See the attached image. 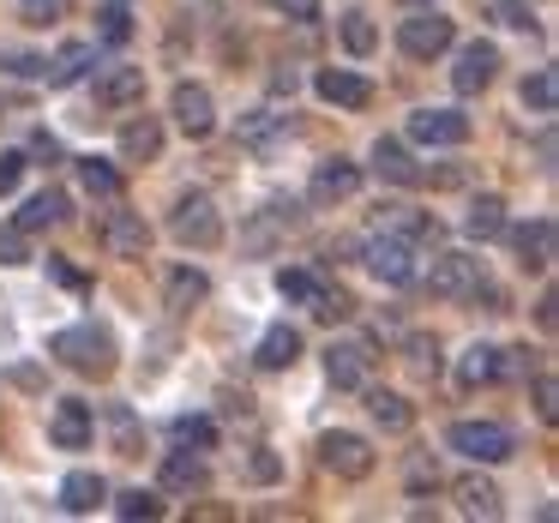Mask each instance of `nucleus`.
<instances>
[{
    "label": "nucleus",
    "mask_w": 559,
    "mask_h": 523,
    "mask_svg": "<svg viewBox=\"0 0 559 523\" xmlns=\"http://www.w3.org/2000/svg\"><path fill=\"white\" fill-rule=\"evenodd\" d=\"M271 7H277L283 19H295V25H313L319 19V0H271Z\"/></svg>",
    "instance_id": "obj_50"
},
{
    "label": "nucleus",
    "mask_w": 559,
    "mask_h": 523,
    "mask_svg": "<svg viewBox=\"0 0 559 523\" xmlns=\"http://www.w3.org/2000/svg\"><path fill=\"white\" fill-rule=\"evenodd\" d=\"M373 175H379V181H391V187H415V181H421V169H415V157L403 151V139H385V133L373 139Z\"/></svg>",
    "instance_id": "obj_22"
},
{
    "label": "nucleus",
    "mask_w": 559,
    "mask_h": 523,
    "mask_svg": "<svg viewBox=\"0 0 559 523\" xmlns=\"http://www.w3.org/2000/svg\"><path fill=\"white\" fill-rule=\"evenodd\" d=\"M19 13H25L31 25H61V19H67V0H19Z\"/></svg>",
    "instance_id": "obj_45"
},
{
    "label": "nucleus",
    "mask_w": 559,
    "mask_h": 523,
    "mask_svg": "<svg viewBox=\"0 0 559 523\" xmlns=\"http://www.w3.org/2000/svg\"><path fill=\"white\" fill-rule=\"evenodd\" d=\"M0 61H7V73H19V79L43 73V61H37V55H0Z\"/></svg>",
    "instance_id": "obj_54"
},
{
    "label": "nucleus",
    "mask_w": 559,
    "mask_h": 523,
    "mask_svg": "<svg viewBox=\"0 0 559 523\" xmlns=\"http://www.w3.org/2000/svg\"><path fill=\"white\" fill-rule=\"evenodd\" d=\"M367 361H373L367 343H331V349H325V379L337 391H361L367 385Z\"/></svg>",
    "instance_id": "obj_20"
},
{
    "label": "nucleus",
    "mask_w": 559,
    "mask_h": 523,
    "mask_svg": "<svg viewBox=\"0 0 559 523\" xmlns=\"http://www.w3.org/2000/svg\"><path fill=\"white\" fill-rule=\"evenodd\" d=\"M49 277L61 283V289H85V277H79L73 265H61V259H49Z\"/></svg>",
    "instance_id": "obj_55"
},
{
    "label": "nucleus",
    "mask_w": 559,
    "mask_h": 523,
    "mask_svg": "<svg viewBox=\"0 0 559 523\" xmlns=\"http://www.w3.org/2000/svg\"><path fill=\"white\" fill-rule=\"evenodd\" d=\"M121 157L127 163H157L163 157V121L157 115H133L121 127Z\"/></svg>",
    "instance_id": "obj_23"
},
{
    "label": "nucleus",
    "mask_w": 559,
    "mask_h": 523,
    "mask_svg": "<svg viewBox=\"0 0 559 523\" xmlns=\"http://www.w3.org/2000/svg\"><path fill=\"white\" fill-rule=\"evenodd\" d=\"M175 439H181L187 451H211L217 445V421H211V415H181V421H175Z\"/></svg>",
    "instance_id": "obj_39"
},
{
    "label": "nucleus",
    "mask_w": 559,
    "mask_h": 523,
    "mask_svg": "<svg viewBox=\"0 0 559 523\" xmlns=\"http://www.w3.org/2000/svg\"><path fill=\"white\" fill-rule=\"evenodd\" d=\"M253 361L265 367V373H283V367L301 361V331L289 325V319H277V325H265V337H259Z\"/></svg>",
    "instance_id": "obj_19"
},
{
    "label": "nucleus",
    "mask_w": 559,
    "mask_h": 523,
    "mask_svg": "<svg viewBox=\"0 0 559 523\" xmlns=\"http://www.w3.org/2000/svg\"><path fill=\"white\" fill-rule=\"evenodd\" d=\"M277 295H283L289 307H319L325 277H319V271H307V265H283V271H277Z\"/></svg>",
    "instance_id": "obj_31"
},
{
    "label": "nucleus",
    "mask_w": 559,
    "mask_h": 523,
    "mask_svg": "<svg viewBox=\"0 0 559 523\" xmlns=\"http://www.w3.org/2000/svg\"><path fill=\"white\" fill-rule=\"evenodd\" d=\"M523 109H535V115H554V109H559V79H554V67H535V73L523 79Z\"/></svg>",
    "instance_id": "obj_34"
},
{
    "label": "nucleus",
    "mask_w": 559,
    "mask_h": 523,
    "mask_svg": "<svg viewBox=\"0 0 559 523\" xmlns=\"http://www.w3.org/2000/svg\"><path fill=\"white\" fill-rule=\"evenodd\" d=\"M97 247L109 259H151V223L139 211H109L97 223Z\"/></svg>",
    "instance_id": "obj_8"
},
{
    "label": "nucleus",
    "mask_w": 559,
    "mask_h": 523,
    "mask_svg": "<svg viewBox=\"0 0 559 523\" xmlns=\"http://www.w3.org/2000/svg\"><path fill=\"white\" fill-rule=\"evenodd\" d=\"M91 433H97V415H91V403H79V397H55V403H49V439H55L61 451H85Z\"/></svg>",
    "instance_id": "obj_14"
},
{
    "label": "nucleus",
    "mask_w": 559,
    "mask_h": 523,
    "mask_svg": "<svg viewBox=\"0 0 559 523\" xmlns=\"http://www.w3.org/2000/svg\"><path fill=\"white\" fill-rule=\"evenodd\" d=\"M169 235H175L181 247H193V253L223 247V217H217V205H211V193H181V199H175Z\"/></svg>",
    "instance_id": "obj_2"
},
{
    "label": "nucleus",
    "mask_w": 559,
    "mask_h": 523,
    "mask_svg": "<svg viewBox=\"0 0 559 523\" xmlns=\"http://www.w3.org/2000/svg\"><path fill=\"white\" fill-rule=\"evenodd\" d=\"M25 169H31V157H25V151H0V193H19Z\"/></svg>",
    "instance_id": "obj_44"
},
{
    "label": "nucleus",
    "mask_w": 559,
    "mask_h": 523,
    "mask_svg": "<svg viewBox=\"0 0 559 523\" xmlns=\"http://www.w3.org/2000/svg\"><path fill=\"white\" fill-rule=\"evenodd\" d=\"M61 223H67V193H55V187L31 193V199H25V211H19V229H25V235L61 229Z\"/></svg>",
    "instance_id": "obj_27"
},
{
    "label": "nucleus",
    "mask_w": 559,
    "mask_h": 523,
    "mask_svg": "<svg viewBox=\"0 0 559 523\" xmlns=\"http://www.w3.org/2000/svg\"><path fill=\"white\" fill-rule=\"evenodd\" d=\"M457 511H463V518H487V523H493L499 511H506V499H499V487L487 482V475H463V482H457Z\"/></svg>",
    "instance_id": "obj_29"
},
{
    "label": "nucleus",
    "mask_w": 559,
    "mask_h": 523,
    "mask_svg": "<svg viewBox=\"0 0 559 523\" xmlns=\"http://www.w3.org/2000/svg\"><path fill=\"white\" fill-rule=\"evenodd\" d=\"M535 319H542V331H554V325H559V295H554V289H547L542 301H535Z\"/></svg>",
    "instance_id": "obj_53"
},
{
    "label": "nucleus",
    "mask_w": 559,
    "mask_h": 523,
    "mask_svg": "<svg viewBox=\"0 0 559 523\" xmlns=\"http://www.w3.org/2000/svg\"><path fill=\"white\" fill-rule=\"evenodd\" d=\"M109 433H115V451H121V457H139V451H145V433H139L127 403H109Z\"/></svg>",
    "instance_id": "obj_36"
},
{
    "label": "nucleus",
    "mask_w": 559,
    "mask_h": 523,
    "mask_svg": "<svg viewBox=\"0 0 559 523\" xmlns=\"http://www.w3.org/2000/svg\"><path fill=\"white\" fill-rule=\"evenodd\" d=\"M103 25H97V43H109V49H121L127 37H133V13H127V7H103Z\"/></svg>",
    "instance_id": "obj_40"
},
{
    "label": "nucleus",
    "mask_w": 559,
    "mask_h": 523,
    "mask_svg": "<svg viewBox=\"0 0 559 523\" xmlns=\"http://www.w3.org/2000/svg\"><path fill=\"white\" fill-rule=\"evenodd\" d=\"M313 313L325 319V325H337V319H349V313H355V301H349L343 289H331V283H325V295H319V307H313Z\"/></svg>",
    "instance_id": "obj_46"
},
{
    "label": "nucleus",
    "mask_w": 559,
    "mask_h": 523,
    "mask_svg": "<svg viewBox=\"0 0 559 523\" xmlns=\"http://www.w3.org/2000/svg\"><path fill=\"white\" fill-rule=\"evenodd\" d=\"M409 487H415V494H427V487H439V463L415 451V457H409Z\"/></svg>",
    "instance_id": "obj_49"
},
{
    "label": "nucleus",
    "mask_w": 559,
    "mask_h": 523,
    "mask_svg": "<svg viewBox=\"0 0 559 523\" xmlns=\"http://www.w3.org/2000/svg\"><path fill=\"white\" fill-rule=\"evenodd\" d=\"M463 229H469L475 241H499V235H506V199H499V193L469 199V217H463Z\"/></svg>",
    "instance_id": "obj_32"
},
{
    "label": "nucleus",
    "mask_w": 559,
    "mask_h": 523,
    "mask_svg": "<svg viewBox=\"0 0 559 523\" xmlns=\"http://www.w3.org/2000/svg\"><path fill=\"white\" fill-rule=\"evenodd\" d=\"M283 127H289V115H277V109H253V115L241 121V139H247V145H265L271 133H283Z\"/></svg>",
    "instance_id": "obj_41"
},
{
    "label": "nucleus",
    "mask_w": 559,
    "mask_h": 523,
    "mask_svg": "<svg viewBox=\"0 0 559 523\" xmlns=\"http://www.w3.org/2000/svg\"><path fill=\"white\" fill-rule=\"evenodd\" d=\"M295 229H301V205H295V199H265V205L253 211V223L241 229V247L247 253H271V247Z\"/></svg>",
    "instance_id": "obj_7"
},
{
    "label": "nucleus",
    "mask_w": 559,
    "mask_h": 523,
    "mask_svg": "<svg viewBox=\"0 0 559 523\" xmlns=\"http://www.w3.org/2000/svg\"><path fill=\"white\" fill-rule=\"evenodd\" d=\"M247 475H253V482H259V487H265V482H277V475H283V463H277V457H271V451H265V445H253V457H247Z\"/></svg>",
    "instance_id": "obj_47"
},
{
    "label": "nucleus",
    "mask_w": 559,
    "mask_h": 523,
    "mask_svg": "<svg viewBox=\"0 0 559 523\" xmlns=\"http://www.w3.org/2000/svg\"><path fill=\"white\" fill-rule=\"evenodd\" d=\"M361 391H367V385H361ZM367 415H373L385 433H409V427H415V403L397 397V391H385V385L367 391Z\"/></svg>",
    "instance_id": "obj_26"
},
{
    "label": "nucleus",
    "mask_w": 559,
    "mask_h": 523,
    "mask_svg": "<svg viewBox=\"0 0 559 523\" xmlns=\"http://www.w3.org/2000/svg\"><path fill=\"white\" fill-rule=\"evenodd\" d=\"M97 103L103 109H133V103H145V67H97Z\"/></svg>",
    "instance_id": "obj_18"
},
{
    "label": "nucleus",
    "mask_w": 559,
    "mask_h": 523,
    "mask_svg": "<svg viewBox=\"0 0 559 523\" xmlns=\"http://www.w3.org/2000/svg\"><path fill=\"white\" fill-rule=\"evenodd\" d=\"M157 487L163 494H205L211 487V469H205V457H199V451H169V457H163V469H157Z\"/></svg>",
    "instance_id": "obj_17"
},
{
    "label": "nucleus",
    "mask_w": 559,
    "mask_h": 523,
    "mask_svg": "<svg viewBox=\"0 0 559 523\" xmlns=\"http://www.w3.org/2000/svg\"><path fill=\"white\" fill-rule=\"evenodd\" d=\"M481 259L475 253H439L433 271H427V289L439 295V301H469L475 289H481Z\"/></svg>",
    "instance_id": "obj_9"
},
{
    "label": "nucleus",
    "mask_w": 559,
    "mask_h": 523,
    "mask_svg": "<svg viewBox=\"0 0 559 523\" xmlns=\"http://www.w3.org/2000/svg\"><path fill=\"white\" fill-rule=\"evenodd\" d=\"M451 43H457V25H451L445 13H433V7H427V13H409L397 25V49L409 55V61H439Z\"/></svg>",
    "instance_id": "obj_5"
},
{
    "label": "nucleus",
    "mask_w": 559,
    "mask_h": 523,
    "mask_svg": "<svg viewBox=\"0 0 559 523\" xmlns=\"http://www.w3.org/2000/svg\"><path fill=\"white\" fill-rule=\"evenodd\" d=\"M361 253H367V271H373L379 283H391V289H403V283L421 277V265H415V241H403V235H391V229H379Z\"/></svg>",
    "instance_id": "obj_6"
},
{
    "label": "nucleus",
    "mask_w": 559,
    "mask_h": 523,
    "mask_svg": "<svg viewBox=\"0 0 559 523\" xmlns=\"http://www.w3.org/2000/svg\"><path fill=\"white\" fill-rule=\"evenodd\" d=\"M313 91L331 103V109H367V103H373V85H367L361 73H349V67H319Z\"/></svg>",
    "instance_id": "obj_16"
},
{
    "label": "nucleus",
    "mask_w": 559,
    "mask_h": 523,
    "mask_svg": "<svg viewBox=\"0 0 559 523\" xmlns=\"http://www.w3.org/2000/svg\"><path fill=\"white\" fill-rule=\"evenodd\" d=\"M403 7H427V0H403Z\"/></svg>",
    "instance_id": "obj_56"
},
{
    "label": "nucleus",
    "mask_w": 559,
    "mask_h": 523,
    "mask_svg": "<svg viewBox=\"0 0 559 523\" xmlns=\"http://www.w3.org/2000/svg\"><path fill=\"white\" fill-rule=\"evenodd\" d=\"M31 157H43V163H61V139H55V133H37V139H31Z\"/></svg>",
    "instance_id": "obj_52"
},
{
    "label": "nucleus",
    "mask_w": 559,
    "mask_h": 523,
    "mask_svg": "<svg viewBox=\"0 0 559 523\" xmlns=\"http://www.w3.org/2000/svg\"><path fill=\"white\" fill-rule=\"evenodd\" d=\"M49 355H55L61 367H73V373H85V379H109L115 367H121L115 331L97 325V319H79V325L55 331V337H49Z\"/></svg>",
    "instance_id": "obj_1"
},
{
    "label": "nucleus",
    "mask_w": 559,
    "mask_h": 523,
    "mask_svg": "<svg viewBox=\"0 0 559 523\" xmlns=\"http://www.w3.org/2000/svg\"><path fill=\"white\" fill-rule=\"evenodd\" d=\"M530 397H535V415H542V421H559V385H554V373H530Z\"/></svg>",
    "instance_id": "obj_42"
},
{
    "label": "nucleus",
    "mask_w": 559,
    "mask_h": 523,
    "mask_svg": "<svg viewBox=\"0 0 559 523\" xmlns=\"http://www.w3.org/2000/svg\"><path fill=\"white\" fill-rule=\"evenodd\" d=\"M0 265H7V271L31 265V235L19 229V223H13V229H0Z\"/></svg>",
    "instance_id": "obj_43"
},
{
    "label": "nucleus",
    "mask_w": 559,
    "mask_h": 523,
    "mask_svg": "<svg viewBox=\"0 0 559 523\" xmlns=\"http://www.w3.org/2000/svg\"><path fill=\"white\" fill-rule=\"evenodd\" d=\"M379 229L403 235V241H439V223L415 205H379Z\"/></svg>",
    "instance_id": "obj_28"
},
{
    "label": "nucleus",
    "mask_w": 559,
    "mask_h": 523,
    "mask_svg": "<svg viewBox=\"0 0 559 523\" xmlns=\"http://www.w3.org/2000/svg\"><path fill=\"white\" fill-rule=\"evenodd\" d=\"M343 49H349L355 61H367V55L379 49V25L367 13H343Z\"/></svg>",
    "instance_id": "obj_35"
},
{
    "label": "nucleus",
    "mask_w": 559,
    "mask_h": 523,
    "mask_svg": "<svg viewBox=\"0 0 559 523\" xmlns=\"http://www.w3.org/2000/svg\"><path fill=\"white\" fill-rule=\"evenodd\" d=\"M361 193V163H349V157H325L313 169V181H307V199L313 205H343V199H355Z\"/></svg>",
    "instance_id": "obj_13"
},
{
    "label": "nucleus",
    "mask_w": 559,
    "mask_h": 523,
    "mask_svg": "<svg viewBox=\"0 0 559 523\" xmlns=\"http://www.w3.org/2000/svg\"><path fill=\"white\" fill-rule=\"evenodd\" d=\"M499 379H530V349H499Z\"/></svg>",
    "instance_id": "obj_51"
},
{
    "label": "nucleus",
    "mask_w": 559,
    "mask_h": 523,
    "mask_svg": "<svg viewBox=\"0 0 559 523\" xmlns=\"http://www.w3.org/2000/svg\"><path fill=\"white\" fill-rule=\"evenodd\" d=\"M511 247H518V265L523 271H547L559 253V235H554V217H530L511 229Z\"/></svg>",
    "instance_id": "obj_15"
},
{
    "label": "nucleus",
    "mask_w": 559,
    "mask_h": 523,
    "mask_svg": "<svg viewBox=\"0 0 559 523\" xmlns=\"http://www.w3.org/2000/svg\"><path fill=\"white\" fill-rule=\"evenodd\" d=\"M319 463H325L331 475H343V482H367V475L379 469V451L367 445L361 433H343V427H331V433H319Z\"/></svg>",
    "instance_id": "obj_4"
},
{
    "label": "nucleus",
    "mask_w": 559,
    "mask_h": 523,
    "mask_svg": "<svg viewBox=\"0 0 559 523\" xmlns=\"http://www.w3.org/2000/svg\"><path fill=\"white\" fill-rule=\"evenodd\" d=\"M457 385L463 391H481V385H499V349L493 343H469L457 361Z\"/></svg>",
    "instance_id": "obj_30"
},
{
    "label": "nucleus",
    "mask_w": 559,
    "mask_h": 523,
    "mask_svg": "<svg viewBox=\"0 0 559 523\" xmlns=\"http://www.w3.org/2000/svg\"><path fill=\"white\" fill-rule=\"evenodd\" d=\"M91 61H97V43H67L55 61H43V79H49L55 91H67V85H79V79L91 73Z\"/></svg>",
    "instance_id": "obj_25"
},
{
    "label": "nucleus",
    "mask_w": 559,
    "mask_h": 523,
    "mask_svg": "<svg viewBox=\"0 0 559 523\" xmlns=\"http://www.w3.org/2000/svg\"><path fill=\"white\" fill-rule=\"evenodd\" d=\"M493 79H499V49L493 43H463L457 67H451V91H457V97H481Z\"/></svg>",
    "instance_id": "obj_12"
},
{
    "label": "nucleus",
    "mask_w": 559,
    "mask_h": 523,
    "mask_svg": "<svg viewBox=\"0 0 559 523\" xmlns=\"http://www.w3.org/2000/svg\"><path fill=\"white\" fill-rule=\"evenodd\" d=\"M115 518H127V523H139V518H163V499L157 494H145V487H127V494H115Z\"/></svg>",
    "instance_id": "obj_37"
},
{
    "label": "nucleus",
    "mask_w": 559,
    "mask_h": 523,
    "mask_svg": "<svg viewBox=\"0 0 559 523\" xmlns=\"http://www.w3.org/2000/svg\"><path fill=\"white\" fill-rule=\"evenodd\" d=\"M409 367H415V373H439V343L409 337Z\"/></svg>",
    "instance_id": "obj_48"
},
{
    "label": "nucleus",
    "mask_w": 559,
    "mask_h": 523,
    "mask_svg": "<svg viewBox=\"0 0 559 523\" xmlns=\"http://www.w3.org/2000/svg\"><path fill=\"white\" fill-rule=\"evenodd\" d=\"M205 295H211V277L199 265H175L169 283H163V307H169V313H193Z\"/></svg>",
    "instance_id": "obj_21"
},
{
    "label": "nucleus",
    "mask_w": 559,
    "mask_h": 523,
    "mask_svg": "<svg viewBox=\"0 0 559 523\" xmlns=\"http://www.w3.org/2000/svg\"><path fill=\"white\" fill-rule=\"evenodd\" d=\"M79 187H85L91 199H121V169H115L109 157H79Z\"/></svg>",
    "instance_id": "obj_33"
},
{
    "label": "nucleus",
    "mask_w": 559,
    "mask_h": 523,
    "mask_svg": "<svg viewBox=\"0 0 559 523\" xmlns=\"http://www.w3.org/2000/svg\"><path fill=\"white\" fill-rule=\"evenodd\" d=\"M445 445L469 463H506L511 451H518V433H511L506 421H451Z\"/></svg>",
    "instance_id": "obj_3"
},
{
    "label": "nucleus",
    "mask_w": 559,
    "mask_h": 523,
    "mask_svg": "<svg viewBox=\"0 0 559 523\" xmlns=\"http://www.w3.org/2000/svg\"><path fill=\"white\" fill-rule=\"evenodd\" d=\"M61 506L73 511V518H85V511L109 506V482H103L97 469H73V475L61 482Z\"/></svg>",
    "instance_id": "obj_24"
},
{
    "label": "nucleus",
    "mask_w": 559,
    "mask_h": 523,
    "mask_svg": "<svg viewBox=\"0 0 559 523\" xmlns=\"http://www.w3.org/2000/svg\"><path fill=\"white\" fill-rule=\"evenodd\" d=\"M409 139L415 145H433V151H457V145H469V115H457V109H415L409 115Z\"/></svg>",
    "instance_id": "obj_11"
},
{
    "label": "nucleus",
    "mask_w": 559,
    "mask_h": 523,
    "mask_svg": "<svg viewBox=\"0 0 559 523\" xmlns=\"http://www.w3.org/2000/svg\"><path fill=\"white\" fill-rule=\"evenodd\" d=\"M487 19L499 31H535V7L530 0H487Z\"/></svg>",
    "instance_id": "obj_38"
},
{
    "label": "nucleus",
    "mask_w": 559,
    "mask_h": 523,
    "mask_svg": "<svg viewBox=\"0 0 559 523\" xmlns=\"http://www.w3.org/2000/svg\"><path fill=\"white\" fill-rule=\"evenodd\" d=\"M169 115H175V127H181L187 139H211V133H217V97H211L205 85H193V79L175 85Z\"/></svg>",
    "instance_id": "obj_10"
}]
</instances>
